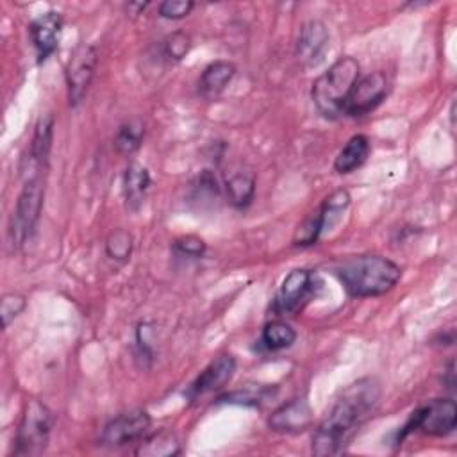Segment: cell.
Returning a JSON list of instances; mask_svg holds the SVG:
<instances>
[{
	"label": "cell",
	"mask_w": 457,
	"mask_h": 457,
	"mask_svg": "<svg viewBox=\"0 0 457 457\" xmlns=\"http://www.w3.org/2000/svg\"><path fill=\"white\" fill-rule=\"evenodd\" d=\"M378 400L380 384L375 378L366 377L350 384L318 425L312 436V453L318 457L341 453L371 416Z\"/></svg>",
	"instance_id": "cell-1"
},
{
	"label": "cell",
	"mask_w": 457,
	"mask_h": 457,
	"mask_svg": "<svg viewBox=\"0 0 457 457\" xmlns=\"http://www.w3.org/2000/svg\"><path fill=\"white\" fill-rule=\"evenodd\" d=\"M336 275L350 296H380L391 291L402 270L382 255H350L337 262Z\"/></svg>",
	"instance_id": "cell-2"
},
{
	"label": "cell",
	"mask_w": 457,
	"mask_h": 457,
	"mask_svg": "<svg viewBox=\"0 0 457 457\" xmlns=\"http://www.w3.org/2000/svg\"><path fill=\"white\" fill-rule=\"evenodd\" d=\"M357 80L359 62L350 55L337 59L312 82L311 96L318 112L328 120L341 116L346 98Z\"/></svg>",
	"instance_id": "cell-3"
},
{
	"label": "cell",
	"mask_w": 457,
	"mask_h": 457,
	"mask_svg": "<svg viewBox=\"0 0 457 457\" xmlns=\"http://www.w3.org/2000/svg\"><path fill=\"white\" fill-rule=\"evenodd\" d=\"M43 196H45V186H43L41 173H32L25 180L11 216L9 237H11L12 248H21L36 232L37 220L43 207Z\"/></svg>",
	"instance_id": "cell-4"
},
{
	"label": "cell",
	"mask_w": 457,
	"mask_h": 457,
	"mask_svg": "<svg viewBox=\"0 0 457 457\" xmlns=\"http://www.w3.org/2000/svg\"><path fill=\"white\" fill-rule=\"evenodd\" d=\"M54 425V416L50 409L32 398L25 403L16 437H14V455L32 457L45 452Z\"/></svg>",
	"instance_id": "cell-5"
},
{
	"label": "cell",
	"mask_w": 457,
	"mask_h": 457,
	"mask_svg": "<svg viewBox=\"0 0 457 457\" xmlns=\"http://www.w3.org/2000/svg\"><path fill=\"white\" fill-rule=\"evenodd\" d=\"M457 423V405L452 398H436L418 407L402 430L398 432V443L412 430H421L427 436L445 437L453 432Z\"/></svg>",
	"instance_id": "cell-6"
},
{
	"label": "cell",
	"mask_w": 457,
	"mask_h": 457,
	"mask_svg": "<svg viewBox=\"0 0 457 457\" xmlns=\"http://www.w3.org/2000/svg\"><path fill=\"white\" fill-rule=\"evenodd\" d=\"M96 68V48L93 45H79L66 66V86L71 105H79L87 93Z\"/></svg>",
	"instance_id": "cell-7"
},
{
	"label": "cell",
	"mask_w": 457,
	"mask_h": 457,
	"mask_svg": "<svg viewBox=\"0 0 457 457\" xmlns=\"http://www.w3.org/2000/svg\"><path fill=\"white\" fill-rule=\"evenodd\" d=\"M389 80L384 71H373L359 79L346 98L343 114L346 116H362L373 111L387 95Z\"/></svg>",
	"instance_id": "cell-8"
},
{
	"label": "cell",
	"mask_w": 457,
	"mask_h": 457,
	"mask_svg": "<svg viewBox=\"0 0 457 457\" xmlns=\"http://www.w3.org/2000/svg\"><path fill=\"white\" fill-rule=\"evenodd\" d=\"M314 280L316 277L309 270L296 268L289 271L277 291L273 311L278 316L298 311L307 302V298L314 293Z\"/></svg>",
	"instance_id": "cell-9"
},
{
	"label": "cell",
	"mask_w": 457,
	"mask_h": 457,
	"mask_svg": "<svg viewBox=\"0 0 457 457\" xmlns=\"http://www.w3.org/2000/svg\"><path fill=\"white\" fill-rule=\"evenodd\" d=\"M150 427V416L145 411H130L112 418L100 434L105 446H125L139 441Z\"/></svg>",
	"instance_id": "cell-10"
},
{
	"label": "cell",
	"mask_w": 457,
	"mask_h": 457,
	"mask_svg": "<svg viewBox=\"0 0 457 457\" xmlns=\"http://www.w3.org/2000/svg\"><path fill=\"white\" fill-rule=\"evenodd\" d=\"M62 27V16L57 11H46L32 20L29 25L30 39L36 48L39 62H45L57 48L59 34Z\"/></svg>",
	"instance_id": "cell-11"
},
{
	"label": "cell",
	"mask_w": 457,
	"mask_h": 457,
	"mask_svg": "<svg viewBox=\"0 0 457 457\" xmlns=\"http://www.w3.org/2000/svg\"><path fill=\"white\" fill-rule=\"evenodd\" d=\"M234 371H236V359L232 355L216 357L195 378V382L187 389V395L191 398H196V396L207 395L211 391H218L232 378Z\"/></svg>",
	"instance_id": "cell-12"
},
{
	"label": "cell",
	"mask_w": 457,
	"mask_h": 457,
	"mask_svg": "<svg viewBox=\"0 0 457 457\" xmlns=\"http://www.w3.org/2000/svg\"><path fill=\"white\" fill-rule=\"evenodd\" d=\"M311 423V407L305 398H293L275 409L268 420L270 428L275 432L295 434L302 432Z\"/></svg>",
	"instance_id": "cell-13"
},
{
	"label": "cell",
	"mask_w": 457,
	"mask_h": 457,
	"mask_svg": "<svg viewBox=\"0 0 457 457\" xmlns=\"http://www.w3.org/2000/svg\"><path fill=\"white\" fill-rule=\"evenodd\" d=\"M328 43V32L323 21L309 20L302 25L296 39V55L305 64H314L325 52Z\"/></svg>",
	"instance_id": "cell-14"
},
{
	"label": "cell",
	"mask_w": 457,
	"mask_h": 457,
	"mask_svg": "<svg viewBox=\"0 0 457 457\" xmlns=\"http://www.w3.org/2000/svg\"><path fill=\"white\" fill-rule=\"evenodd\" d=\"M148 187H150L148 170L139 162L129 164L123 175V196L130 211H137L143 205Z\"/></svg>",
	"instance_id": "cell-15"
},
{
	"label": "cell",
	"mask_w": 457,
	"mask_h": 457,
	"mask_svg": "<svg viewBox=\"0 0 457 457\" xmlns=\"http://www.w3.org/2000/svg\"><path fill=\"white\" fill-rule=\"evenodd\" d=\"M52 134H54V116L45 114L37 120L29 148V161L34 173H39L41 168L46 164L50 146H52Z\"/></svg>",
	"instance_id": "cell-16"
},
{
	"label": "cell",
	"mask_w": 457,
	"mask_h": 457,
	"mask_svg": "<svg viewBox=\"0 0 457 457\" xmlns=\"http://www.w3.org/2000/svg\"><path fill=\"white\" fill-rule=\"evenodd\" d=\"M236 75V66L228 61H214L204 68L198 79V91L205 98L218 96Z\"/></svg>",
	"instance_id": "cell-17"
},
{
	"label": "cell",
	"mask_w": 457,
	"mask_h": 457,
	"mask_svg": "<svg viewBox=\"0 0 457 457\" xmlns=\"http://www.w3.org/2000/svg\"><path fill=\"white\" fill-rule=\"evenodd\" d=\"M177 453H180V443L177 436L166 428L143 436L136 448V455L143 457H171Z\"/></svg>",
	"instance_id": "cell-18"
},
{
	"label": "cell",
	"mask_w": 457,
	"mask_h": 457,
	"mask_svg": "<svg viewBox=\"0 0 457 457\" xmlns=\"http://www.w3.org/2000/svg\"><path fill=\"white\" fill-rule=\"evenodd\" d=\"M370 154V139L364 134L352 136L341 148L334 161V170L337 173H350L357 170Z\"/></svg>",
	"instance_id": "cell-19"
},
{
	"label": "cell",
	"mask_w": 457,
	"mask_h": 457,
	"mask_svg": "<svg viewBox=\"0 0 457 457\" xmlns=\"http://www.w3.org/2000/svg\"><path fill=\"white\" fill-rule=\"evenodd\" d=\"M348 205H350V195L346 189H336L323 200V204L316 209L321 234L330 230L336 223H339Z\"/></svg>",
	"instance_id": "cell-20"
},
{
	"label": "cell",
	"mask_w": 457,
	"mask_h": 457,
	"mask_svg": "<svg viewBox=\"0 0 457 457\" xmlns=\"http://www.w3.org/2000/svg\"><path fill=\"white\" fill-rule=\"evenodd\" d=\"M143 136H145L143 121L137 118H132L118 127L114 136V148L123 155H130L141 146Z\"/></svg>",
	"instance_id": "cell-21"
},
{
	"label": "cell",
	"mask_w": 457,
	"mask_h": 457,
	"mask_svg": "<svg viewBox=\"0 0 457 457\" xmlns=\"http://www.w3.org/2000/svg\"><path fill=\"white\" fill-rule=\"evenodd\" d=\"M296 341L295 328L286 321H270L261 334V343L268 350H284L289 348Z\"/></svg>",
	"instance_id": "cell-22"
},
{
	"label": "cell",
	"mask_w": 457,
	"mask_h": 457,
	"mask_svg": "<svg viewBox=\"0 0 457 457\" xmlns=\"http://www.w3.org/2000/svg\"><path fill=\"white\" fill-rule=\"evenodd\" d=\"M253 193H255V180L250 173L239 171V173L232 175L227 182L228 202L237 209L246 207L252 202Z\"/></svg>",
	"instance_id": "cell-23"
},
{
	"label": "cell",
	"mask_w": 457,
	"mask_h": 457,
	"mask_svg": "<svg viewBox=\"0 0 457 457\" xmlns=\"http://www.w3.org/2000/svg\"><path fill=\"white\" fill-rule=\"evenodd\" d=\"M105 250H107V255L114 261H121V262L127 261L132 253V236L123 228H116L107 237Z\"/></svg>",
	"instance_id": "cell-24"
},
{
	"label": "cell",
	"mask_w": 457,
	"mask_h": 457,
	"mask_svg": "<svg viewBox=\"0 0 457 457\" xmlns=\"http://www.w3.org/2000/svg\"><path fill=\"white\" fill-rule=\"evenodd\" d=\"M270 395V387H262V386H246L245 389H237L232 393H227L220 398V402H227V403H237V405H259L261 402H264Z\"/></svg>",
	"instance_id": "cell-25"
},
{
	"label": "cell",
	"mask_w": 457,
	"mask_h": 457,
	"mask_svg": "<svg viewBox=\"0 0 457 457\" xmlns=\"http://www.w3.org/2000/svg\"><path fill=\"white\" fill-rule=\"evenodd\" d=\"M189 46H191V39L187 34L184 32H173L171 36H168L164 39V45H162V50H164V55L170 59V61H180L182 57H186V54L189 52Z\"/></svg>",
	"instance_id": "cell-26"
},
{
	"label": "cell",
	"mask_w": 457,
	"mask_h": 457,
	"mask_svg": "<svg viewBox=\"0 0 457 457\" xmlns=\"http://www.w3.org/2000/svg\"><path fill=\"white\" fill-rule=\"evenodd\" d=\"M193 7H195V4L189 0H166V2L159 4L157 11H159V16H162L166 20H180V18L187 16Z\"/></svg>",
	"instance_id": "cell-27"
},
{
	"label": "cell",
	"mask_w": 457,
	"mask_h": 457,
	"mask_svg": "<svg viewBox=\"0 0 457 457\" xmlns=\"http://www.w3.org/2000/svg\"><path fill=\"white\" fill-rule=\"evenodd\" d=\"M25 307V298L18 293H7L2 296V318L4 327H7Z\"/></svg>",
	"instance_id": "cell-28"
},
{
	"label": "cell",
	"mask_w": 457,
	"mask_h": 457,
	"mask_svg": "<svg viewBox=\"0 0 457 457\" xmlns=\"http://www.w3.org/2000/svg\"><path fill=\"white\" fill-rule=\"evenodd\" d=\"M173 248L186 257H202L205 252V243L196 236H184L173 243Z\"/></svg>",
	"instance_id": "cell-29"
},
{
	"label": "cell",
	"mask_w": 457,
	"mask_h": 457,
	"mask_svg": "<svg viewBox=\"0 0 457 457\" xmlns=\"http://www.w3.org/2000/svg\"><path fill=\"white\" fill-rule=\"evenodd\" d=\"M443 384L448 389L455 387V362H453V359L448 361V368L443 371Z\"/></svg>",
	"instance_id": "cell-30"
}]
</instances>
